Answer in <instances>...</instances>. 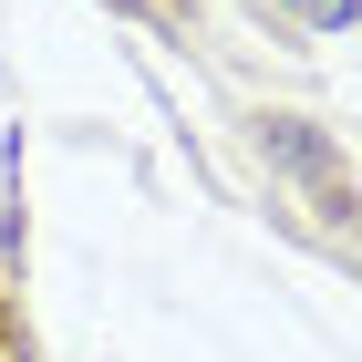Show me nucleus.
<instances>
[{"label":"nucleus","mask_w":362,"mask_h":362,"mask_svg":"<svg viewBox=\"0 0 362 362\" xmlns=\"http://www.w3.org/2000/svg\"><path fill=\"white\" fill-rule=\"evenodd\" d=\"M290 21H310V31H352L362 21V0H279Z\"/></svg>","instance_id":"obj_1"}]
</instances>
